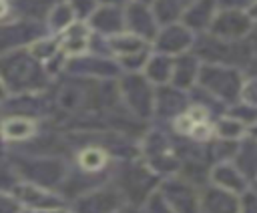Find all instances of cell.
Returning a JSON list of instances; mask_svg holds the SVG:
<instances>
[{
  "label": "cell",
  "mask_w": 257,
  "mask_h": 213,
  "mask_svg": "<svg viewBox=\"0 0 257 213\" xmlns=\"http://www.w3.org/2000/svg\"><path fill=\"white\" fill-rule=\"evenodd\" d=\"M76 165L82 171L84 177L88 175H96L102 173L108 167V151L94 145H84L78 153H76Z\"/></svg>",
  "instance_id": "cell-23"
},
{
  "label": "cell",
  "mask_w": 257,
  "mask_h": 213,
  "mask_svg": "<svg viewBox=\"0 0 257 213\" xmlns=\"http://www.w3.org/2000/svg\"><path fill=\"white\" fill-rule=\"evenodd\" d=\"M209 183L221 189H227L231 193H237V195H243L251 187L249 179L239 171V167L233 161L215 163L209 171Z\"/></svg>",
  "instance_id": "cell-15"
},
{
  "label": "cell",
  "mask_w": 257,
  "mask_h": 213,
  "mask_svg": "<svg viewBox=\"0 0 257 213\" xmlns=\"http://www.w3.org/2000/svg\"><path fill=\"white\" fill-rule=\"evenodd\" d=\"M68 72L70 74H76V76H114L120 66L114 64L112 60H106L102 56H74L70 62H68Z\"/></svg>",
  "instance_id": "cell-18"
},
{
  "label": "cell",
  "mask_w": 257,
  "mask_h": 213,
  "mask_svg": "<svg viewBox=\"0 0 257 213\" xmlns=\"http://www.w3.org/2000/svg\"><path fill=\"white\" fill-rule=\"evenodd\" d=\"M239 213H257V191H255L253 187H249V189L241 195Z\"/></svg>",
  "instance_id": "cell-35"
},
{
  "label": "cell",
  "mask_w": 257,
  "mask_h": 213,
  "mask_svg": "<svg viewBox=\"0 0 257 213\" xmlns=\"http://www.w3.org/2000/svg\"><path fill=\"white\" fill-rule=\"evenodd\" d=\"M195 0H155L153 10L163 26V24H171V22H181L183 14L187 12V8Z\"/></svg>",
  "instance_id": "cell-28"
},
{
  "label": "cell",
  "mask_w": 257,
  "mask_h": 213,
  "mask_svg": "<svg viewBox=\"0 0 257 213\" xmlns=\"http://www.w3.org/2000/svg\"><path fill=\"white\" fill-rule=\"evenodd\" d=\"M14 195L20 199V203L36 209V211H46V209H58L64 205V199L56 195L52 189L36 185V183H20L14 191Z\"/></svg>",
  "instance_id": "cell-14"
},
{
  "label": "cell",
  "mask_w": 257,
  "mask_h": 213,
  "mask_svg": "<svg viewBox=\"0 0 257 213\" xmlns=\"http://www.w3.org/2000/svg\"><path fill=\"white\" fill-rule=\"evenodd\" d=\"M173 64H175V56L163 54V52H155L149 56V62L143 70V74L153 82V84H171V76H173Z\"/></svg>",
  "instance_id": "cell-25"
},
{
  "label": "cell",
  "mask_w": 257,
  "mask_h": 213,
  "mask_svg": "<svg viewBox=\"0 0 257 213\" xmlns=\"http://www.w3.org/2000/svg\"><path fill=\"white\" fill-rule=\"evenodd\" d=\"M257 0H219V8H233V10H245V12H249V8Z\"/></svg>",
  "instance_id": "cell-36"
},
{
  "label": "cell",
  "mask_w": 257,
  "mask_h": 213,
  "mask_svg": "<svg viewBox=\"0 0 257 213\" xmlns=\"http://www.w3.org/2000/svg\"><path fill=\"white\" fill-rule=\"evenodd\" d=\"M213 125H215V139H221V141L241 143L245 137L251 135V129L245 123H241L239 119L231 117L229 113H223Z\"/></svg>",
  "instance_id": "cell-26"
},
{
  "label": "cell",
  "mask_w": 257,
  "mask_h": 213,
  "mask_svg": "<svg viewBox=\"0 0 257 213\" xmlns=\"http://www.w3.org/2000/svg\"><path fill=\"white\" fill-rule=\"evenodd\" d=\"M145 155H147L149 167L155 173H175L179 169V151L161 133H153L147 137Z\"/></svg>",
  "instance_id": "cell-9"
},
{
  "label": "cell",
  "mask_w": 257,
  "mask_h": 213,
  "mask_svg": "<svg viewBox=\"0 0 257 213\" xmlns=\"http://www.w3.org/2000/svg\"><path fill=\"white\" fill-rule=\"evenodd\" d=\"M96 2H98V0H68L70 8L74 10V16H76L78 20L90 18V16L96 12Z\"/></svg>",
  "instance_id": "cell-33"
},
{
  "label": "cell",
  "mask_w": 257,
  "mask_h": 213,
  "mask_svg": "<svg viewBox=\"0 0 257 213\" xmlns=\"http://www.w3.org/2000/svg\"><path fill=\"white\" fill-rule=\"evenodd\" d=\"M177 213H201V191L183 177H175L163 183L159 189Z\"/></svg>",
  "instance_id": "cell-8"
},
{
  "label": "cell",
  "mask_w": 257,
  "mask_h": 213,
  "mask_svg": "<svg viewBox=\"0 0 257 213\" xmlns=\"http://www.w3.org/2000/svg\"><path fill=\"white\" fill-rule=\"evenodd\" d=\"M8 12H10V4H8L6 0H0V20H2V18H6V16H8Z\"/></svg>",
  "instance_id": "cell-37"
},
{
  "label": "cell",
  "mask_w": 257,
  "mask_h": 213,
  "mask_svg": "<svg viewBox=\"0 0 257 213\" xmlns=\"http://www.w3.org/2000/svg\"><path fill=\"white\" fill-rule=\"evenodd\" d=\"M187 109H189V104H187V92L185 90H179L173 84H165L159 88L157 98H155V111L161 117L177 119Z\"/></svg>",
  "instance_id": "cell-19"
},
{
  "label": "cell",
  "mask_w": 257,
  "mask_h": 213,
  "mask_svg": "<svg viewBox=\"0 0 257 213\" xmlns=\"http://www.w3.org/2000/svg\"><path fill=\"white\" fill-rule=\"evenodd\" d=\"M16 171L28 181L52 189L58 183L66 181V167L62 161L44 157V159H18L14 161Z\"/></svg>",
  "instance_id": "cell-5"
},
{
  "label": "cell",
  "mask_w": 257,
  "mask_h": 213,
  "mask_svg": "<svg viewBox=\"0 0 257 213\" xmlns=\"http://www.w3.org/2000/svg\"><path fill=\"white\" fill-rule=\"evenodd\" d=\"M0 80L12 94H30L46 86L48 70L30 50H12L0 56Z\"/></svg>",
  "instance_id": "cell-1"
},
{
  "label": "cell",
  "mask_w": 257,
  "mask_h": 213,
  "mask_svg": "<svg viewBox=\"0 0 257 213\" xmlns=\"http://www.w3.org/2000/svg\"><path fill=\"white\" fill-rule=\"evenodd\" d=\"M161 22L155 14V10H151V6L141 4V2H131L124 10V28L131 34H137L141 38L155 40L159 34Z\"/></svg>",
  "instance_id": "cell-11"
},
{
  "label": "cell",
  "mask_w": 257,
  "mask_h": 213,
  "mask_svg": "<svg viewBox=\"0 0 257 213\" xmlns=\"http://www.w3.org/2000/svg\"><path fill=\"white\" fill-rule=\"evenodd\" d=\"M195 38H197V34L191 28H187L183 22H171V24L161 26L153 44H155V52H163V54H169V56H179V54H185V52L193 50Z\"/></svg>",
  "instance_id": "cell-7"
},
{
  "label": "cell",
  "mask_w": 257,
  "mask_h": 213,
  "mask_svg": "<svg viewBox=\"0 0 257 213\" xmlns=\"http://www.w3.org/2000/svg\"><path fill=\"white\" fill-rule=\"evenodd\" d=\"M4 92H6V88H4V84H2V80H0V98L4 96Z\"/></svg>",
  "instance_id": "cell-42"
},
{
  "label": "cell",
  "mask_w": 257,
  "mask_h": 213,
  "mask_svg": "<svg viewBox=\"0 0 257 213\" xmlns=\"http://www.w3.org/2000/svg\"><path fill=\"white\" fill-rule=\"evenodd\" d=\"M251 135H253V137H257V125H255V127L251 129Z\"/></svg>",
  "instance_id": "cell-43"
},
{
  "label": "cell",
  "mask_w": 257,
  "mask_h": 213,
  "mask_svg": "<svg viewBox=\"0 0 257 213\" xmlns=\"http://www.w3.org/2000/svg\"><path fill=\"white\" fill-rule=\"evenodd\" d=\"M20 205L22 203L14 193L0 191V213H20L22 211Z\"/></svg>",
  "instance_id": "cell-34"
},
{
  "label": "cell",
  "mask_w": 257,
  "mask_h": 213,
  "mask_svg": "<svg viewBox=\"0 0 257 213\" xmlns=\"http://www.w3.org/2000/svg\"><path fill=\"white\" fill-rule=\"evenodd\" d=\"M110 50L120 56H128V54H137V52H145L149 50V42L137 34H131V32H120V34H114L110 40Z\"/></svg>",
  "instance_id": "cell-29"
},
{
  "label": "cell",
  "mask_w": 257,
  "mask_h": 213,
  "mask_svg": "<svg viewBox=\"0 0 257 213\" xmlns=\"http://www.w3.org/2000/svg\"><path fill=\"white\" fill-rule=\"evenodd\" d=\"M241 195L221 189L217 185H207L201 191V213H239Z\"/></svg>",
  "instance_id": "cell-16"
},
{
  "label": "cell",
  "mask_w": 257,
  "mask_h": 213,
  "mask_svg": "<svg viewBox=\"0 0 257 213\" xmlns=\"http://www.w3.org/2000/svg\"><path fill=\"white\" fill-rule=\"evenodd\" d=\"M233 163L249 179L251 185L257 181V137L249 135L239 143L237 153L233 157Z\"/></svg>",
  "instance_id": "cell-24"
},
{
  "label": "cell",
  "mask_w": 257,
  "mask_h": 213,
  "mask_svg": "<svg viewBox=\"0 0 257 213\" xmlns=\"http://www.w3.org/2000/svg\"><path fill=\"white\" fill-rule=\"evenodd\" d=\"M44 32H48V28H38L36 22H28V20L0 26V56L16 50L22 44L36 42Z\"/></svg>",
  "instance_id": "cell-12"
},
{
  "label": "cell",
  "mask_w": 257,
  "mask_h": 213,
  "mask_svg": "<svg viewBox=\"0 0 257 213\" xmlns=\"http://www.w3.org/2000/svg\"><path fill=\"white\" fill-rule=\"evenodd\" d=\"M38 213H66V211H62V207H58V209H46V211H38Z\"/></svg>",
  "instance_id": "cell-40"
},
{
  "label": "cell",
  "mask_w": 257,
  "mask_h": 213,
  "mask_svg": "<svg viewBox=\"0 0 257 213\" xmlns=\"http://www.w3.org/2000/svg\"><path fill=\"white\" fill-rule=\"evenodd\" d=\"M249 16H251V18H253V22L257 24V2H255V4L249 8Z\"/></svg>",
  "instance_id": "cell-39"
},
{
  "label": "cell",
  "mask_w": 257,
  "mask_h": 213,
  "mask_svg": "<svg viewBox=\"0 0 257 213\" xmlns=\"http://www.w3.org/2000/svg\"><path fill=\"white\" fill-rule=\"evenodd\" d=\"M90 26L102 34H120L124 30V12L118 6H102L90 16Z\"/></svg>",
  "instance_id": "cell-22"
},
{
  "label": "cell",
  "mask_w": 257,
  "mask_h": 213,
  "mask_svg": "<svg viewBox=\"0 0 257 213\" xmlns=\"http://www.w3.org/2000/svg\"><path fill=\"white\" fill-rule=\"evenodd\" d=\"M217 12H219V0H195L183 14L181 22L187 28H191L195 34H205L209 32Z\"/></svg>",
  "instance_id": "cell-17"
},
{
  "label": "cell",
  "mask_w": 257,
  "mask_h": 213,
  "mask_svg": "<svg viewBox=\"0 0 257 213\" xmlns=\"http://www.w3.org/2000/svg\"><path fill=\"white\" fill-rule=\"evenodd\" d=\"M20 213H30V211H20Z\"/></svg>",
  "instance_id": "cell-45"
},
{
  "label": "cell",
  "mask_w": 257,
  "mask_h": 213,
  "mask_svg": "<svg viewBox=\"0 0 257 213\" xmlns=\"http://www.w3.org/2000/svg\"><path fill=\"white\" fill-rule=\"evenodd\" d=\"M104 6H118V4H124L126 0H100Z\"/></svg>",
  "instance_id": "cell-38"
},
{
  "label": "cell",
  "mask_w": 257,
  "mask_h": 213,
  "mask_svg": "<svg viewBox=\"0 0 257 213\" xmlns=\"http://www.w3.org/2000/svg\"><path fill=\"white\" fill-rule=\"evenodd\" d=\"M60 2L62 0H14V10L18 12L20 18H26L28 22H38L46 20L52 8Z\"/></svg>",
  "instance_id": "cell-27"
},
{
  "label": "cell",
  "mask_w": 257,
  "mask_h": 213,
  "mask_svg": "<svg viewBox=\"0 0 257 213\" xmlns=\"http://www.w3.org/2000/svg\"><path fill=\"white\" fill-rule=\"evenodd\" d=\"M251 187H253V189H255V191H257V181H255V183H253V185H251Z\"/></svg>",
  "instance_id": "cell-44"
},
{
  "label": "cell",
  "mask_w": 257,
  "mask_h": 213,
  "mask_svg": "<svg viewBox=\"0 0 257 213\" xmlns=\"http://www.w3.org/2000/svg\"><path fill=\"white\" fill-rule=\"evenodd\" d=\"M72 22H74V10L70 8L68 2L56 4V6L52 8V12L48 14V18H46L48 28H50V30H60V32L66 30Z\"/></svg>",
  "instance_id": "cell-30"
},
{
  "label": "cell",
  "mask_w": 257,
  "mask_h": 213,
  "mask_svg": "<svg viewBox=\"0 0 257 213\" xmlns=\"http://www.w3.org/2000/svg\"><path fill=\"white\" fill-rule=\"evenodd\" d=\"M157 175L159 173H155L149 165L133 163L120 169L116 177V187L120 189L124 199L133 201V205H141V203H147V199L155 193V185L159 181Z\"/></svg>",
  "instance_id": "cell-3"
},
{
  "label": "cell",
  "mask_w": 257,
  "mask_h": 213,
  "mask_svg": "<svg viewBox=\"0 0 257 213\" xmlns=\"http://www.w3.org/2000/svg\"><path fill=\"white\" fill-rule=\"evenodd\" d=\"M88 42H90V28L82 20H76L66 30H62L58 46L64 56H78L88 48Z\"/></svg>",
  "instance_id": "cell-20"
},
{
  "label": "cell",
  "mask_w": 257,
  "mask_h": 213,
  "mask_svg": "<svg viewBox=\"0 0 257 213\" xmlns=\"http://www.w3.org/2000/svg\"><path fill=\"white\" fill-rule=\"evenodd\" d=\"M243 80H245V76H243L241 68L203 62L197 86L201 90H205L207 94H211L217 102L233 104L239 100Z\"/></svg>",
  "instance_id": "cell-2"
},
{
  "label": "cell",
  "mask_w": 257,
  "mask_h": 213,
  "mask_svg": "<svg viewBox=\"0 0 257 213\" xmlns=\"http://www.w3.org/2000/svg\"><path fill=\"white\" fill-rule=\"evenodd\" d=\"M147 211H149V213H177V211L171 207V203L163 197L161 191H155V193L147 199Z\"/></svg>",
  "instance_id": "cell-32"
},
{
  "label": "cell",
  "mask_w": 257,
  "mask_h": 213,
  "mask_svg": "<svg viewBox=\"0 0 257 213\" xmlns=\"http://www.w3.org/2000/svg\"><path fill=\"white\" fill-rule=\"evenodd\" d=\"M124 195L116 185L86 191L74 203V213H114L124 207Z\"/></svg>",
  "instance_id": "cell-10"
},
{
  "label": "cell",
  "mask_w": 257,
  "mask_h": 213,
  "mask_svg": "<svg viewBox=\"0 0 257 213\" xmlns=\"http://www.w3.org/2000/svg\"><path fill=\"white\" fill-rule=\"evenodd\" d=\"M239 100L257 111V74L245 76V80H243V84H241Z\"/></svg>",
  "instance_id": "cell-31"
},
{
  "label": "cell",
  "mask_w": 257,
  "mask_h": 213,
  "mask_svg": "<svg viewBox=\"0 0 257 213\" xmlns=\"http://www.w3.org/2000/svg\"><path fill=\"white\" fill-rule=\"evenodd\" d=\"M153 82L145 76V74H139V72H128L126 76H122L120 80V86H118V92L120 96L124 98V104L126 109L141 117V119H147L155 113V98H157V92L153 90L151 86Z\"/></svg>",
  "instance_id": "cell-4"
},
{
  "label": "cell",
  "mask_w": 257,
  "mask_h": 213,
  "mask_svg": "<svg viewBox=\"0 0 257 213\" xmlns=\"http://www.w3.org/2000/svg\"><path fill=\"white\" fill-rule=\"evenodd\" d=\"M0 135L6 143H24L36 135V121L24 115H12L0 123Z\"/></svg>",
  "instance_id": "cell-21"
},
{
  "label": "cell",
  "mask_w": 257,
  "mask_h": 213,
  "mask_svg": "<svg viewBox=\"0 0 257 213\" xmlns=\"http://www.w3.org/2000/svg\"><path fill=\"white\" fill-rule=\"evenodd\" d=\"M253 28H255V22L249 16V12L233 10V8H219V12L209 28V34L223 38V40L239 42V40H247L251 36Z\"/></svg>",
  "instance_id": "cell-6"
},
{
  "label": "cell",
  "mask_w": 257,
  "mask_h": 213,
  "mask_svg": "<svg viewBox=\"0 0 257 213\" xmlns=\"http://www.w3.org/2000/svg\"><path fill=\"white\" fill-rule=\"evenodd\" d=\"M133 2H141V4H147V6H151L155 0H133Z\"/></svg>",
  "instance_id": "cell-41"
},
{
  "label": "cell",
  "mask_w": 257,
  "mask_h": 213,
  "mask_svg": "<svg viewBox=\"0 0 257 213\" xmlns=\"http://www.w3.org/2000/svg\"><path fill=\"white\" fill-rule=\"evenodd\" d=\"M201 58L191 50L185 54L175 56V64H173V76H171V84L179 90H193L199 84V74H201Z\"/></svg>",
  "instance_id": "cell-13"
}]
</instances>
